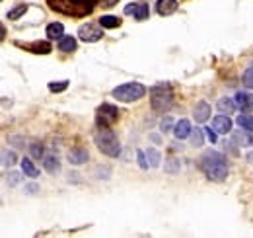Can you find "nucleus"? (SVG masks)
<instances>
[{
  "instance_id": "19",
  "label": "nucleus",
  "mask_w": 253,
  "mask_h": 238,
  "mask_svg": "<svg viewBox=\"0 0 253 238\" xmlns=\"http://www.w3.org/2000/svg\"><path fill=\"white\" fill-rule=\"evenodd\" d=\"M97 22L103 30H115L121 26V18H117V16H101Z\"/></svg>"
},
{
  "instance_id": "10",
  "label": "nucleus",
  "mask_w": 253,
  "mask_h": 238,
  "mask_svg": "<svg viewBox=\"0 0 253 238\" xmlns=\"http://www.w3.org/2000/svg\"><path fill=\"white\" fill-rule=\"evenodd\" d=\"M125 14L126 16H132L134 20H138V22H142V20H146L148 18V6L146 4H128L125 8Z\"/></svg>"
},
{
  "instance_id": "18",
  "label": "nucleus",
  "mask_w": 253,
  "mask_h": 238,
  "mask_svg": "<svg viewBox=\"0 0 253 238\" xmlns=\"http://www.w3.org/2000/svg\"><path fill=\"white\" fill-rule=\"evenodd\" d=\"M16 162H18V154H16L14 150L4 149L0 152V164H2L4 168H12Z\"/></svg>"
},
{
  "instance_id": "27",
  "label": "nucleus",
  "mask_w": 253,
  "mask_h": 238,
  "mask_svg": "<svg viewBox=\"0 0 253 238\" xmlns=\"http://www.w3.org/2000/svg\"><path fill=\"white\" fill-rule=\"evenodd\" d=\"M238 125L244 129V131H248V133H252L253 129V123H252V116L250 114H242L240 118H238Z\"/></svg>"
},
{
  "instance_id": "26",
  "label": "nucleus",
  "mask_w": 253,
  "mask_h": 238,
  "mask_svg": "<svg viewBox=\"0 0 253 238\" xmlns=\"http://www.w3.org/2000/svg\"><path fill=\"white\" fill-rule=\"evenodd\" d=\"M26 12H28V6H26V4H20V6H16L14 10H10V12H8V18H10L12 22H16V20H20Z\"/></svg>"
},
{
  "instance_id": "20",
  "label": "nucleus",
  "mask_w": 253,
  "mask_h": 238,
  "mask_svg": "<svg viewBox=\"0 0 253 238\" xmlns=\"http://www.w3.org/2000/svg\"><path fill=\"white\" fill-rule=\"evenodd\" d=\"M234 104H236V108H240L242 112H244V110H250V106H252V96H250L248 92H238Z\"/></svg>"
},
{
  "instance_id": "32",
  "label": "nucleus",
  "mask_w": 253,
  "mask_h": 238,
  "mask_svg": "<svg viewBox=\"0 0 253 238\" xmlns=\"http://www.w3.org/2000/svg\"><path fill=\"white\" fill-rule=\"evenodd\" d=\"M171 127H173V119L171 118H164L160 121V129L166 133V131H171Z\"/></svg>"
},
{
  "instance_id": "2",
  "label": "nucleus",
  "mask_w": 253,
  "mask_h": 238,
  "mask_svg": "<svg viewBox=\"0 0 253 238\" xmlns=\"http://www.w3.org/2000/svg\"><path fill=\"white\" fill-rule=\"evenodd\" d=\"M201 170L205 172V176L212 181H222L228 178V162L224 158V154L216 150H207L203 154V158L199 160Z\"/></svg>"
},
{
  "instance_id": "9",
  "label": "nucleus",
  "mask_w": 253,
  "mask_h": 238,
  "mask_svg": "<svg viewBox=\"0 0 253 238\" xmlns=\"http://www.w3.org/2000/svg\"><path fill=\"white\" fill-rule=\"evenodd\" d=\"M66 158H68V162H70L72 166H82V164H86V162H88L90 152L84 149V147H72V149L68 150Z\"/></svg>"
},
{
  "instance_id": "31",
  "label": "nucleus",
  "mask_w": 253,
  "mask_h": 238,
  "mask_svg": "<svg viewBox=\"0 0 253 238\" xmlns=\"http://www.w3.org/2000/svg\"><path fill=\"white\" fill-rule=\"evenodd\" d=\"M203 133L207 135V139H209V141H211L212 145H214V143L218 141V135H216V131H214V129H211V127H207V129H203Z\"/></svg>"
},
{
  "instance_id": "5",
  "label": "nucleus",
  "mask_w": 253,
  "mask_h": 238,
  "mask_svg": "<svg viewBox=\"0 0 253 238\" xmlns=\"http://www.w3.org/2000/svg\"><path fill=\"white\" fill-rule=\"evenodd\" d=\"M144 94H146V86L140 84V82H125V84L113 88V92H111V96H113L115 100L123 102V104L136 102V100L144 98Z\"/></svg>"
},
{
  "instance_id": "17",
  "label": "nucleus",
  "mask_w": 253,
  "mask_h": 238,
  "mask_svg": "<svg viewBox=\"0 0 253 238\" xmlns=\"http://www.w3.org/2000/svg\"><path fill=\"white\" fill-rule=\"evenodd\" d=\"M45 33H47V37H49L51 41H57V39H61V37L64 35V26L63 24H59V22H53V24L47 26Z\"/></svg>"
},
{
  "instance_id": "28",
  "label": "nucleus",
  "mask_w": 253,
  "mask_h": 238,
  "mask_svg": "<svg viewBox=\"0 0 253 238\" xmlns=\"http://www.w3.org/2000/svg\"><path fill=\"white\" fill-rule=\"evenodd\" d=\"M68 84H70L68 80H59V82H49V90H51V92H55V94H57V92H64V90L68 88Z\"/></svg>"
},
{
  "instance_id": "12",
  "label": "nucleus",
  "mask_w": 253,
  "mask_h": 238,
  "mask_svg": "<svg viewBox=\"0 0 253 238\" xmlns=\"http://www.w3.org/2000/svg\"><path fill=\"white\" fill-rule=\"evenodd\" d=\"M191 121L189 119H179L175 125H173V137L177 139V141H183V139H187L189 137V133H191Z\"/></svg>"
},
{
  "instance_id": "30",
  "label": "nucleus",
  "mask_w": 253,
  "mask_h": 238,
  "mask_svg": "<svg viewBox=\"0 0 253 238\" xmlns=\"http://www.w3.org/2000/svg\"><path fill=\"white\" fill-rule=\"evenodd\" d=\"M244 86L246 88H252L253 86V66L246 68V74H244Z\"/></svg>"
},
{
  "instance_id": "21",
  "label": "nucleus",
  "mask_w": 253,
  "mask_h": 238,
  "mask_svg": "<svg viewBox=\"0 0 253 238\" xmlns=\"http://www.w3.org/2000/svg\"><path fill=\"white\" fill-rule=\"evenodd\" d=\"M144 156H146L148 166H152V168H158L160 162H162V154H160V150H156V149H148L144 152Z\"/></svg>"
},
{
  "instance_id": "11",
  "label": "nucleus",
  "mask_w": 253,
  "mask_h": 238,
  "mask_svg": "<svg viewBox=\"0 0 253 238\" xmlns=\"http://www.w3.org/2000/svg\"><path fill=\"white\" fill-rule=\"evenodd\" d=\"M212 129L216 131V135H228L232 131V119L228 116H216L212 119Z\"/></svg>"
},
{
  "instance_id": "24",
  "label": "nucleus",
  "mask_w": 253,
  "mask_h": 238,
  "mask_svg": "<svg viewBox=\"0 0 253 238\" xmlns=\"http://www.w3.org/2000/svg\"><path fill=\"white\" fill-rule=\"evenodd\" d=\"M179 170H181V162L177 158H166V164H164L166 174H177Z\"/></svg>"
},
{
  "instance_id": "33",
  "label": "nucleus",
  "mask_w": 253,
  "mask_h": 238,
  "mask_svg": "<svg viewBox=\"0 0 253 238\" xmlns=\"http://www.w3.org/2000/svg\"><path fill=\"white\" fill-rule=\"evenodd\" d=\"M136 158H138V166H140L142 170H146V168H148V162H146V156H144L142 150H136Z\"/></svg>"
},
{
  "instance_id": "23",
  "label": "nucleus",
  "mask_w": 253,
  "mask_h": 238,
  "mask_svg": "<svg viewBox=\"0 0 253 238\" xmlns=\"http://www.w3.org/2000/svg\"><path fill=\"white\" fill-rule=\"evenodd\" d=\"M187 139H191V145L193 147H203V143H205V133H203V129H191L189 137Z\"/></svg>"
},
{
  "instance_id": "36",
  "label": "nucleus",
  "mask_w": 253,
  "mask_h": 238,
  "mask_svg": "<svg viewBox=\"0 0 253 238\" xmlns=\"http://www.w3.org/2000/svg\"><path fill=\"white\" fill-rule=\"evenodd\" d=\"M4 37H6V28H4L2 24H0V43L4 41Z\"/></svg>"
},
{
  "instance_id": "25",
  "label": "nucleus",
  "mask_w": 253,
  "mask_h": 238,
  "mask_svg": "<svg viewBox=\"0 0 253 238\" xmlns=\"http://www.w3.org/2000/svg\"><path fill=\"white\" fill-rule=\"evenodd\" d=\"M22 170H24V174H26L28 178H37V176H39V170L33 166V162L30 158H24V160H22Z\"/></svg>"
},
{
  "instance_id": "29",
  "label": "nucleus",
  "mask_w": 253,
  "mask_h": 238,
  "mask_svg": "<svg viewBox=\"0 0 253 238\" xmlns=\"http://www.w3.org/2000/svg\"><path fill=\"white\" fill-rule=\"evenodd\" d=\"M30 152H32V158H37V160H39V158L45 154V150H43V145H41V143H32Z\"/></svg>"
},
{
  "instance_id": "8",
  "label": "nucleus",
  "mask_w": 253,
  "mask_h": 238,
  "mask_svg": "<svg viewBox=\"0 0 253 238\" xmlns=\"http://www.w3.org/2000/svg\"><path fill=\"white\" fill-rule=\"evenodd\" d=\"M18 47H22V49H26L30 53H35V55H49L53 51L51 43L49 41H41V39L32 41V43H18Z\"/></svg>"
},
{
  "instance_id": "13",
  "label": "nucleus",
  "mask_w": 253,
  "mask_h": 238,
  "mask_svg": "<svg viewBox=\"0 0 253 238\" xmlns=\"http://www.w3.org/2000/svg\"><path fill=\"white\" fill-rule=\"evenodd\" d=\"M193 118H195L197 123L209 121V118H211V106H209L207 102H199V104L195 106V110H193Z\"/></svg>"
},
{
  "instance_id": "16",
  "label": "nucleus",
  "mask_w": 253,
  "mask_h": 238,
  "mask_svg": "<svg viewBox=\"0 0 253 238\" xmlns=\"http://www.w3.org/2000/svg\"><path fill=\"white\" fill-rule=\"evenodd\" d=\"M76 47H78V43H76V37H72V35H63L59 39V49L63 53H74Z\"/></svg>"
},
{
  "instance_id": "3",
  "label": "nucleus",
  "mask_w": 253,
  "mask_h": 238,
  "mask_svg": "<svg viewBox=\"0 0 253 238\" xmlns=\"http://www.w3.org/2000/svg\"><path fill=\"white\" fill-rule=\"evenodd\" d=\"M95 147L101 150L105 156L109 158H119L121 156V143L117 139V135L109 129V127H99L97 133L94 135Z\"/></svg>"
},
{
  "instance_id": "34",
  "label": "nucleus",
  "mask_w": 253,
  "mask_h": 238,
  "mask_svg": "<svg viewBox=\"0 0 253 238\" xmlns=\"http://www.w3.org/2000/svg\"><path fill=\"white\" fill-rule=\"evenodd\" d=\"M103 8H113V6H117L119 4V0H97Z\"/></svg>"
},
{
  "instance_id": "37",
  "label": "nucleus",
  "mask_w": 253,
  "mask_h": 238,
  "mask_svg": "<svg viewBox=\"0 0 253 238\" xmlns=\"http://www.w3.org/2000/svg\"><path fill=\"white\" fill-rule=\"evenodd\" d=\"M26 191H32V193H35V191H37V185H35V183L28 185V187H26Z\"/></svg>"
},
{
  "instance_id": "1",
  "label": "nucleus",
  "mask_w": 253,
  "mask_h": 238,
  "mask_svg": "<svg viewBox=\"0 0 253 238\" xmlns=\"http://www.w3.org/2000/svg\"><path fill=\"white\" fill-rule=\"evenodd\" d=\"M47 4L53 12L72 18H84L94 12L97 0H47Z\"/></svg>"
},
{
  "instance_id": "7",
  "label": "nucleus",
  "mask_w": 253,
  "mask_h": 238,
  "mask_svg": "<svg viewBox=\"0 0 253 238\" xmlns=\"http://www.w3.org/2000/svg\"><path fill=\"white\" fill-rule=\"evenodd\" d=\"M78 37L82 41H86V43H95V41H99L103 37V28L95 26V24H84L78 30Z\"/></svg>"
},
{
  "instance_id": "4",
  "label": "nucleus",
  "mask_w": 253,
  "mask_h": 238,
  "mask_svg": "<svg viewBox=\"0 0 253 238\" xmlns=\"http://www.w3.org/2000/svg\"><path fill=\"white\" fill-rule=\"evenodd\" d=\"M150 104L156 112L166 114L173 106V92L169 88V84H156L150 90Z\"/></svg>"
},
{
  "instance_id": "14",
  "label": "nucleus",
  "mask_w": 253,
  "mask_h": 238,
  "mask_svg": "<svg viewBox=\"0 0 253 238\" xmlns=\"http://www.w3.org/2000/svg\"><path fill=\"white\" fill-rule=\"evenodd\" d=\"M43 168L49 174H59L61 172V162L57 154H43Z\"/></svg>"
},
{
  "instance_id": "22",
  "label": "nucleus",
  "mask_w": 253,
  "mask_h": 238,
  "mask_svg": "<svg viewBox=\"0 0 253 238\" xmlns=\"http://www.w3.org/2000/svg\"><path fill=\"white\" fill-rule=\"evenodd\" d=\"M216 108L220 110L222 114H234V110H236V104H234V100H230V98H220L218 102H216Z\"/></svg>"
},
{
  "instance_id": "35",
  "label": "nucleus",
  "mask_w": 253,
  "mask_h": 238,
  "mask_svg": "<svg viewBox=\"0 0 253 238\" xmlns=\"http://www.w3.org/2000/svg\"><path fill=\"white\" fill-rule=\"evenodd\" d=\"M18 179H20V174H18V172H12V174H10V179H8V183H10V185H16Z\"/></svg>"
},
{
  "instance_id": "6",
  "label": "nucleus",
  "mask_w": 253,
  "mask_h": 238,
  "mask_svg": "<svg viewBox=\"0 0 253 238\" xmlns=\"http://www.w3.org/2000/svg\"><path fill=\"white\" fill-rule=\"evenodd\" d=\"M119 119V110L111 104H101L95 112V121L99 127H109Z\"/></svg>"
},
{
  "instance_id": "15",
  "label": "nucleus",
  "mask_w": 253,
  "mask_h": 238,
  "mask_svg": "<svg viewBox=\"0 0 253 238\" xmlns=\"http://www.w3.org/2000/svg\"><path fill=\"white\" fill-rule=\"evenodd\" d=\"M177 10V0H158L156 2V12L160 16H171Z\"/></svg>"
}]
</instances>
